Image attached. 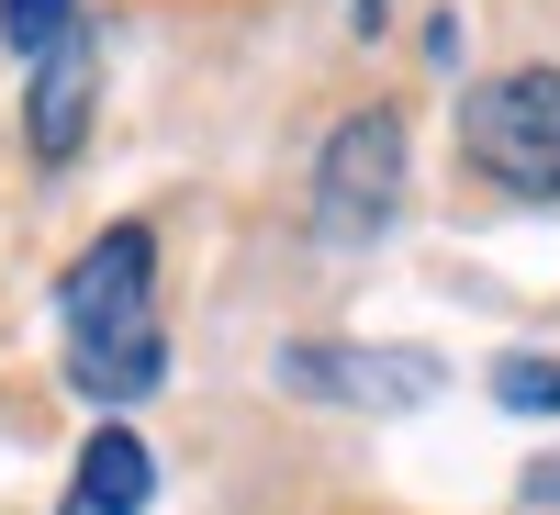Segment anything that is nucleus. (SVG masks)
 <instances>
[{
  "label": "nucleus",
  "instance_id": "1a4fd4ad",
  "mask_svg": "<svg viewBox=\"0 0 560 515\" xmlns=\"http://www.w3.org/2000/svg\"><path fill=\"white\" fill-rule=\"evenodd\" d=\"M348 12H359V23H382V12H393V0H348Z\"/></svg>",
  "mask_w": 560,
  "mask_h": 515
},
{
  "label": "nucleus",
  "instance_id": "f257e3e1",
  "mask_svg": "<svg viewBox=\"0 0 560 515\" xmlns=\"http://www.w3.org/2000/svg\"><path fill=\"white\" fill-rule=\"evenodd\" d=\"M57 325H68V382L90 403H147L168 382V337H158V236L147 224H102L68 280H57Z\"/></svg>",
  "mask_w": 560,
  "mask_h": 515
},
{
  "label": "nucleus",
  "instance_id": "20e7f679",
  "mask_svg": "<svg viewBox=\"0 0 560 515\" xmlns=\"http://www.w3.org/2000/svg\"><path fill=\"white\" fill-rule=\"evenodd\" d=\"M269 370H280V393H303V403H359V414H404V403L438 393V359H427V348H337V337H292Z\"/></svg>",
  "mask_w": 560,
  "mask_h": 515
},
{
  "label": "nucleus",
  "instance_id": "39448f33",
  "mask_svg": "<svg viewBox=\"0 0 560 515\" xmlns=\"http://www.w3.org/2000/svg\"><path fill=\"white\" fill-rule=\"evenodd\" d=\"M90 90H102V57H90V23L68 45H45L34 57V102H23V134H34V157L45 168H68L90 147Z\"/></svg>",
  "mask_w": 560,
  "mask_h": 515
},
{
  "label": "nucleus",
  "instance_id": "423d86ee",
  "mask_svg": "<svg viewBox=\"0 0 560 515\" xmlns=\"http://www.w3.org/2000/svg\"><path fill=\"white\" fill-rule=\"evenodd\" d=\"M147 493H158V459L124 426H102L79 448V471H68V515H147Z\"/></svg>",
  "mask_w": 560,
  "mask_h": 515
},
{
  "label": "nucleus",
  "instance_id": "0eeeda50",
  "mask_svg": "<svg viewBox=\"0 0 560 515\" xmlns=\"http://www.w3.org/2000/svg\"><path fill=\"white\" fill-rule=\"evenodd\" d=\"M493 403H504V414H560V348L493 359Z\"/></svg>",
  "mask_w": 560,
  "mask_h": 515
},
{
  "label": "nucleus",
  "instance_id": "f03ea898",
  "mask_svg": "<svg viewBox=\"0 0 560 515\" xmlns=\"http://www.w3.org/2000/svg\"><path fill=\"white\" fill-rule=\"evenodd\" d=\"M459 157L516 202H560V68H504L459 102Z\"/></svg>",
  "mask_w": 560,
  "mask_h": 515
},
{
  "label": "nucleus",
  "instance_id": "6e6552de",
  "mask_svg": "<svg viewBox=\"0 0 560 515\" xmlns=\"http://www.w3.org/2000/svg\"><path fill=\"white\" fill-rule=\"evenodd\" d=\"M79 34V0H0V45L12 57H45V45Z\"/></svg>",
  "mask_w": 560,
  "mask_h": 515
},
{
  "label": "nucleus",
  "instance_id": "7ed1b4c3",
  "mask_svg": "<svg viewBox=\"0 0 560 515\" xmlns=\"http://www.w3.org/2000/svg\"><path fill=\"white\" fill-rule=\"evenodd\" d=\"M393 213H404V113H348L314 157V236L370 247Z\"/></svg>",
  "mask_w": 560,
  "mask_h": 515
}]
</instances>
